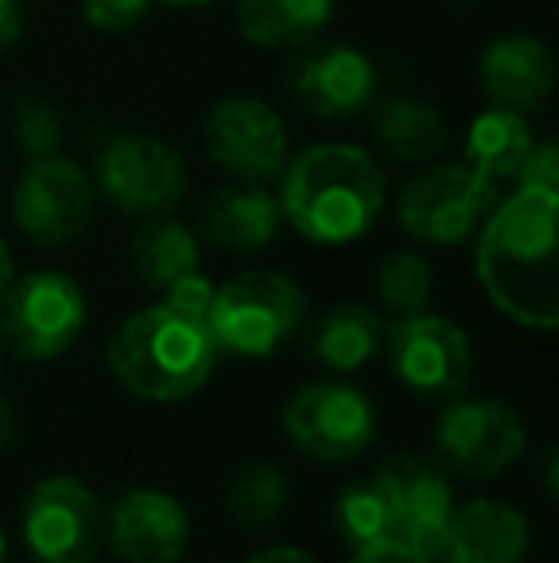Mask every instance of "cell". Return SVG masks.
I'll list each match as a JSON object with an SVG mask.
<instances>
[{
    "label": "cell",
    "instance_id": "obj_1",
    "mask_svg": "<svg viewBox=\"0 0 559 563\" xmlns=\"http://www.w3.org/2000/svg\"><path fill=\"white\" fill-rule=\"evenodd\" d=\"M559 192L514 188L476 230V273L487 299L525 330L559 322Z\"/></svg>",
    "mask_w": 559,
    "mask_h": 563
},
{
    "label": "cell",
    "instance_id": "obj_2",
    "mask_svg": "<svg viewBox=\"0 0 559 563\" xmlns=\"http://www.w3.org/2000/svg\"><path fill=\"white\" fill-rule=\"evenodd\" d=\"M277 180L283 223L314 245L357 242L388 203V177L357 142H314L288 157Z\"/></svg>",
    "mask_w": 559,
    "mask_h": 563
},
{
    "label": "cell",
    "instance_id": "obj_3",
    "mask_svg": "<svg viewBox=\"0 0 559 563\" xmlns=\"http://www.w3.org/2000/svg\"><path fill=\"white\" fill-rule=\"evenodd\" d=\"M452 510L456 503L445 475L414 456H395L372 475L342 487L334 521L353 549L395 541L422 552L425 560H437Z\"/></svg>",
    "mask_w": 559,
    "mask_h": 563
},
{
    "label": "cell",
    "instance_id": "obj_4",
    "mask_svg": "<svg viewBox=\"0 0 559 563\" xmlns=\"http://www.w3.org/2000/svg\"><path fill=\"white\" fill-rule=\"evenodd\" d=\"M219 345L208 322L161 303L142 307L108 341V368L146 402L192 399L215 372Z\"/></svg>",
    "mask_w": 559,
    "mask_h": 563
},
{
    "label": "cell",
    "instance_id": "obj_5",
    "mask_svg": "<svg viewBox=\"0 0 559 563\" xmlns=\"http://www.w3.org/2000/svg\"><path fill=\"white\" fill-rule=\"evenodd\" d=\"M306 319V296L291 276L272 268L238 273L215 288L208 307V330L215 338L219 353L265 361L299 334Z\"/></svg>",
    "mask_w": 559,
    "mask_h": 563
},
{
    "label": "cell",
    "instance_id": "obj_6",
    "mask_svg": "<svg viewBox=\"0 0 559 563\" xmlns=\"http://www.w3.org/2000/svg\"><path fill=\"white\" fill-rule=\"evenodd\" d=\"M499 196V185L468 162H429L399 188L395 219L422 245H460L476 238Z\"/></svg>",
    "mask_w": 559,
    "mask_h": 563
},
{
    "label": "cell",
    "instance_id": "obj_7",
    "mask_svg": "<svg viewBox=\"0 0 559 563\" xmlns=\"http://www.w3.org/2000/svg\"><path fill=\"white\" fill-rule=\"evenodd\" d=\"M89 322L81 284L58 268H38L4 288L0 296V341L20 361H54L77 345Z\"/></svg>",
    "mask_w": 559,
    "mask_h": 563
},
{
    "label": "cell",
    "instance_id": "obj_8",
    "mask_svg": "<svg viewBox=\"0 0 559 563\" xmlns=\"http://www.w3.org/2000/svg\"><path fill=\"white\" fill-rule=\"evenodd\" d=\"M97 192L123 216H169L188 192V165L169 142L154 134H115L92 165Z\"/></svg>",
    "mask_w": 559,
    "mask_h": 563
},
{
    "label": "cell",
    "instance_id": "obj_9",
    "mask_svg": "<svg viewBox=\"0 0 559 563\" xmlns=\"http://www.w3.org/2000/svg\"><path fill=\"white\" fill-rule=\"evenodd\" d=\"M97 185L81 162L66 154L27 157L12 188V219L35 245H66L92 223Z\"/></svg>",
    "mask_w": 559,
    "mask_h": 563
},
{
    "label": "cell",
    "instance_id": "obj_10",
    "mask_svg": "<svg viewBox=\"0 0 559 563\" xmlns=\"http://www.w3.org/2000/svg\"><path fill=\"white\" fill-rule=\"evenodd\" d=\"M383 345L399 384L425 399H452L471 384V372H476L468 334L445 314H399L383 330Z\"/></svg>",
    "mask_w": 559,
    "mask_h": 563
},
{
    "label": "cell",
    "instance_id": "obj_11",
    "mask_svg": "<svg viewBox=\"0 0 559 563\" xmlns=\"http://www.w3.org/2000/svg\"><path fill=\"white\" fill-rule=\"evenodd\" d=\"M203 154L246 185H269L291 157L283 115L257 97H226L203 119Z\"/></svg>",
    "mask_w": 559,
    "mask_h": 563
},
{
    "label": "cell",
    "instance_id": "obj_12",
    "mask_svg": "<svg viewBox=\"0 0 559 563\" xmlns=\"http://www.w3.org/2000/svg\"><path fill=\"white\" fill-rule=\"evenodd\" d=\"M376 407L365 391L337 379H318L291 395L283 407V433L303 456L337 464L365 452L376 438Z\"/></svg>",
    "mask_w": 559,
    "mask_h": 563
},
{
    "label": "cell",
    "instance_id": "obj_13",
    "mask_svg": "<svg viewBox=\"0 0 559 563\" xmlns=\"http://www.w3.org/2000/svg\"><path fill=\"white\" fill-rule=\"evenodd\" d=\"M23 541L35 563H92L104 541L100 503L74 475H51L23 503Z\"/></svg>",
    "mask_w": 559,
    "mask_h": 563
},
{
    "label": "cell",
    "instance_id": "obj_14",
    "mask_svg": "<svg viewBox=\"0 0 559 563\" xmlns=\"http://www.w3.org/2000/svg\"><path fill=\"white\" fill-rule=\"evenodd\" d=\"M437 452L463 475H499L525 452V422L502 399H460L437 418Z\"/></svg>",
    "mask_w": 559,
    "mask_h": 563
},
{
    "label": "cell",
    "instance_id": "obj_15",
    "mask_svg": "<svg viewBox=\"0 0 559 563\" xmlns=\"http://www.w3.org/2000/svg\"><path fill=\"white\" fill-rule=\"evenodd\" d=\"M376 66L365 51L345 43L314 46L291 62L288 89L291 100L314 119H349L368 112L376 100Z\"/></svg>",
    "mask_w": 559,
    "mask_h": 563
},
{
    "label": "cell",
    "instance_id": "obj_16",
    "mask_svg": "<svg viewBox=\"0 0 559 563\" xmlns=\"http://www.w3.org/2000/svg\"><path fill=\"white\" fill-rule=\"evenodd\" d=\"M108 541L127 563H180L192 541V521L172 495L138 487L112 506Z\"/></svg>",
    "mask_w": 559,
    "mask_h": 563
},
{
    "label": "cell",
    "instance_id": "obj_17",
    "mask_svg": "<svg viewBox=\"0 0 559 563\" xmlns=\"http://www.w3.org/2000/svg\"><path fill=\"white\" fill-rule=\"evenodd\" d=\"M479 89L494 108L533 115L556 92V58L533 35H499L479 54Z\"/></svg>",
    "mask_w": 559,
    "mask_h": 563
},
{
    "label": "cell",
    "instance_id": "obj_18",
    "mask_svg": "<svg viewBox=\"0 0 559 563\" xmlns=\"http://www.w3.org/2000/svg\"><path fill=\"white\" fill-rule=\"evenodd\" d=\"M529 521L502 498H471L456 506L448 521L440 563H525L529 556Z\"/></svg>",
    "mask_w": 559,
    "mask_h": 563
},
{
    "label": "cell",
    "instance_id": "obj_19",
    "mask_svg": "<svg viewBox=\"0 0 559 563\" xmlns=\"http://www.w3.org/2000/svg\"><path fill=\"white\" fill-rule=\"evenodd\" d=\"M283 227L280 200L277 192H269V185H246V180H234L226 188L203 200L200 208V230L211 245L226 253H261L277 242Z\"/></svg>",
    "mask_w": 559,
    "mask_h": 563
},
{
    "label": "cell",
    "instance_id": "obj_20",
    "mask_svg": "<svg viewBox=\"0 0 559 563\" xmlns=\"http://www.w3.org/2000/svg\"><path fill=\"white\" fill-rule=\"evenodd\" d=\"M372 139L391 162L429 165L448 146V119L437 104L411 92L372 100Z\"/></svg>",
    "mask_w": 559,
    "mask_h": 563
},
{
    "label": "cell",
    "instance_id": "obj_21",
    "mask_svg": "<svg viewBox=\"0 0 559 563\" xmlns=\"http://www.w3.org/2000/svg\"><path fill=\"white\" fill-rule=\"evenodd\" d=\"M337 0H238V31L261 51H306L334 20Z\"/></svg>",
    "mask_w": 559,
    "mask_h": 563
},
{
    "label": "cell",
    "instance_id": "obj_22",
    "mask_svg": "<svg viewBox=\"0 0 559 563\" xmlns=\"http://www.w3.org/2000/svg\"><path fill=\"white\" fill-rule=\"evenodd\" d=\"M131 268L142 288L165 296L188 273H200V238L172 216L142 219L135 242H131Z\"/></svg>",
    "mask_w": 559,
    "mask_h": 563
},
{
    "label": "cell",
    "instance_id": "obj_23",
    "mask_svg": "<svg viewBox=\"0 0 559 563\" xmlns=\"http://www.w3.org/2000/svg\"><path fill=\"white\" fill-rule=\"evenodd\" d=\"M533 126L529 115L510 112V108H487L471 119L468 134H463V157L476 173H483L494 185H514L517 169L533 150Z\"/></svg>",
    "mask_w": 559,
    "mask_h": 563
},
{
    "label": "cell",
    "instance_id": "obj_24",
    "mask_svg": "<svg viewBox=\"0 0 559 563\" xmlns=\"http://www.w3.org/2000/svg\"><path fill=\"white\" fill-rule=\"evenodd\" d=\"M383 319L368 303H337L311 327V353L334 372H357L383 349Z\"/></svg>",
    "mask_w": 559,
    "mask_h": 563
},
{
    "label": "cell",
    "instance_id": "obj_25",
    "mask_svg": "<svg viewBox=\"0 0 559 563\" xmlns=\"http://www.w3.org/2000/svg\"><path fill=\"white\" fill-rule=\"evenodd\" d=\"M226 506H231V518L246 529H265L280 518V510L288 506V475L277 464H257L242 467L234 475L231 490H226Z\"/></svg>",
    "mask_w": 559,
    "mask_h": 563
},
{
    "label": "cell",
    "instance_id": "obj_26",
    "mask_svg": "<svg viewBox=\"0 0 559 563\" xmlns=\"http://www.w3.org/2000/svg\"><path fill=\"white\" fill-rule=\"evenodd\" d=\"M376 291L380 303L395 314L425 311L433 299V265L414 250H395L376 268Z\"/></svg>",
    "mask_w": 559,
    "mask_h": 563
},
{
    "label": "cell",
    "instance_id": "obj_27",
    "mask_svg": "<svg viewBox=\"0 0 559 563\" xmlns=\"http://www.w3.org/2000/svg\"><path fill=\"white\" fill-rule=\"evenodd\" d=\"M12 139L27 157H46L62 150V119L51 100L23 97L12 108Z\"/></svg>",
    "mask_w": 559,
    "mask_h": 563
},
{
    "label": "cell",
    "instance_id": "obj_28",
    "mask_svg": "<svg viewBox=\"0 0 559 563\" xmlns=\"http://www.w3.org/2000/svg\"><path fill=\"white\" fill-rule=\"evenodd\" d=\"M154 0H81V15L100 35H127L149 15Z\"/></svg>",
    "mask_w": 559,
    "mask_h": 563
},
{
    "label": "cell",
    "instance_id": "obj_29",
    "mask_svg": "<svg viewBox=\"0 0 559 563\" xmlns=\"http://www.w3.org/2000/svg\"><path fill=\"white\" fill-rule=\"evenodd\" d=\"M514 188H548L559 192V150L556 142H533L529 157L514 177Z\"/></svg>",
    "mask_w": 559,
    "mask_h": 563
},
{
    "label": "cell",
    "instance_id": "obj_30",
    "mask_svg": "<svg viewBox=\"0 0 559 563\" xmlns=\"http://www.w3.org/2000/svg\"><path fill=\"white\" fill-rule=\"evenodd\" d=\"M211 296H215V284L208 280L203 273H188L185 280H177L169 291H165V303L177 307L185 314H195V319H208V307H211Z\"/></svg>",
    "mask_w": 559,
    "mask_h": 563
},
{
    "label": "cell",
    "instance_id": "obj_31",
    "mask_svg": "<svg viewBox=\"0 0 559 563\" xmlns=\"http://www.w3.org/2000/svg\"><path fill=\"white\" fill-rule=\"evenodd\" d=\"M349 563H433V560H425L422 552L406 549V544L380 541V544H360V549H353Z\"/></svg>",
    "mask_w": 559,
    "mask_h": 563
},
{
    "label": "cell",
    "instance_id": "obj_32",
    "mask_svg": "<svg viewBox=\"0 0 559 563\" xmlns=\"http://www.w3.org/2000/svg\"><path fill=\"white\" fill-rule=\"evenodd\" d=\"M23 35V4L20 0H0V54H8Z\"/></svg>",
    "mask_w": 559,
    "mask_h": 563
},
{
    "label": "cell",
    "instance_id": "obj_33",
    "mask_svg": "<svg viewBox=\"0 0 559 563\" xmlns=\"http://www.w3.org/2000/svg\"><path fill=\"white\" fill-rule=\"evenodd\" d=\"M246 563H318V560H314L311 552H303V549H288V544H280V549L257 552V556H249Z\"/></svg>",
    "mask_w": 559,
    "mask_h": 563
},
{
    "label": "cell",
    "instance_id": "obj_34",
    "mask_svg": "<svg viewBox=\"0 0 559 563\" xmlns=\"http://www.w3.org/2000/svg\"><path fill=\"white\" fill-rule=\"evenodd\" d=\"M12 441H15V415H12V407L0 399V452L12 445Z\"/></svg>",
    "mask_w": 559,
    "mask_h": 563
},
{
    "label": "cell",
    "instance_id": "obj_35",
    "mask_svg": "<svg viewBox=\"0 0 559 563\" xmlns=\"http://www.w3.org/2000/svg\"><path fill=\"white\" fill-rule=\"evenodd\" d=\"M15 276V265H12V253H8V242L0 238V296H4V288L12 284Z\"/></svg>",
    "mask_w": 559,
    "mask_h": 563
},
{
    "label": "cell",
    "instance_id": "obj_36",
    "mask_svg": "<svg viewBox=\"0 0 559 563\" xmlns=\"http://www.w3.org/2000/svg\"><path fill=\"white\" fill-rule=\"evenodd\" d=\"M154 4H165V8H208L215 0H154Z\"/></svg>",
    "mask_w": 559,
    "mask_h": 563
},
{
    "label": "cell",
    "instance_id": "obj_37",
    "mask_svg": "<svg viewBox=\"0 0 559 563\" xmlns=\"http://www.w3.org/2000/svg\"><path fill=\"white\" fill-rule=\"evenodd\" d=\"M4 556H8V541H4V533H0V563H4Z\"/></svg>",
    "mask_w": 559,
    "mask_h": 563
}]
</instances>
